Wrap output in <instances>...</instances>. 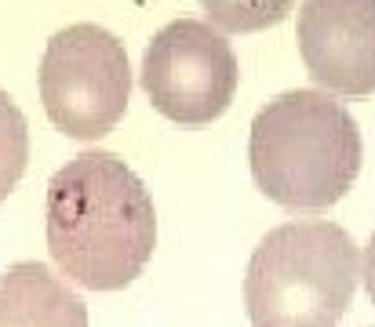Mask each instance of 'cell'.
I'll return each mask as SVG.
<instances>
[{
  "label": "cell",
  "mask_w": 375,
  "mask_h": 327,
  "mask_svg": "<svg viewBox=\"0 0 375 327\" xmlns=\"http://www.w3.org/2000/svg\"><path fill=\"white\" fill-rule=\"evenodd\" d=\"M48 255L77 288L120 291L157 248V207L139 174L110 149H84L48 182Z\"/></svg>",
  "instance_id": "1"
},
{
  "label": "cell",
  "mask_w": 375,
  "mask_h": 327,
  "mask_svg": "<svg viewBox=\"0 0 375 327\" xmlns=\"http://www.w3.org/2000/svg\"><path fill=\"white\" fill-rule=\"evenodd\" d=\"M364 142L353 113L321 87L269 98L248 135V164L266 200L317 214L336 207L361 174Z\"/></svg>",
  "instance_id": "2"
},
{
  "label": "cell",
  "mask_w": 375,
  "mask_h": 327,
  "mask_svg": "<svg viewBox=\"0 0 375 327\" xmlns=\"http://www.w3.org/2000/svg\"><path fill=\"white\" fill-rule=\"evenodd\" d=\"M361 280V248L328 218L269 229L248 262L244 305L252 327H339Z\"/></svg>",
  "instance_id": "3"
},
{
  "label": "cell",
  "mask_w": 375,
  "mask_h": 327,
  "mask_svg": "<svg viewBox=\"0 0 375 327\" xmlns=\"http://www.w3.org/2000/svg\"><path fill=\"white\" fill-rule=\"evenodd\" d=\"M37 80L48 120L66 139L98 142L128 113V48L95 22H73L51 33Z\"/></svg>",
  "instance_id": "4"
},
{
  "label": "cell",
  "mask_w": 375,
  "mask_h": 327,
  "mask_svg": "<svg viewBox=\"0 0 375 327\" xmlns=\"http://www.w3.org/2000/svg\"><path fill=\"white\" fill-rule=\"evenodd\" d=\"M139 84L160 117L186 127L219 120L241 87V58L208 18L182 15L160 26L142 51Z\"/></svg>",
  "instance_id": "5"
},
{
  "label": "cell",
  "mask_w": 375,
  "mask_h": 327,
  "mask_svg": "<svg viewBox=\"0 0 375 327\" xmlns=\"http://www.w3.org/2000/svg\"><path fill=\"white\" fill-rule=\"evenodd\" d=\"M295 44L321 91L336 98L375 95V0H303Z\"/></svg>",
  "instance_id": "6"
},
{
  "label": "cell",
  "mask_w": 375,
  "mask_h": 327,
  "mask_svg": "<svg viewBox=\"0 0 375 327\" xmlns=\"http://www.w3.org/2000/svg\"><path fill=\"white\" fill-rule=\"evenodd\" d=\"M0 327H88V305L44 262H15L0 273Z\"/></svg>",
  "instance_id": "7"
},
{
  "label": "cell",
  "mask_w": 375,
  "mask_h": 327,
  "mask_svg": "<svg viewBox=\"0 0 375 327\" xmlns=\"http://www.w3.org/2000/svg\"><path fill=\"white\" fill-rule=\"evenodd\" d=\"M30 164V124L18 102L0 87V204L15 193Z\"/></svg>",
  "instance_id": "8"
},
{
  "label": "cell",
  "mask_w": 375,
  "mask_h": 327,
  "mask_svg": "<svg viewBox=\"0 0 375 327\" xmlns=\"http://www.w3.org/2000/svg\"><path fill=\"white\" fill-rule=\"evenodd\" d=\"M201 8L222 33H259L288 18L295 0H201Z\"/></svg>",
  "instance_id": "9"
},
{
  "label": "cell",
  "mask_w": 375,
  "mask_h": 327,
  "mask_svg": "<svg viewBox=\"0 0 375 327\" xmlns=\"http://www.w3.org/2000/svg\"><path fill=\"white\" fill-rule=\"evenodd\" d=\"M361 280H364L368 298H371V309H375V229H371L368 244H364V251H361Z\"/></svg>",
  "instance_id": "10"
}]
</instances>
